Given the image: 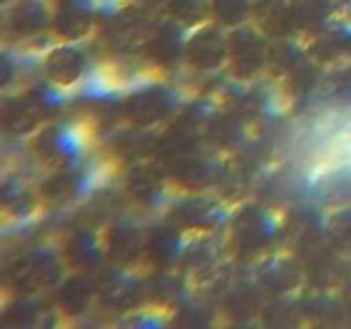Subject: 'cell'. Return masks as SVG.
I'll list each match as a JSON object with an SVG mask.
<instances>
[{
	"label": "cell",
	"mask_w": 351,
	"mask_h": 329,
	"mask_svg": "<svg viewBox=\"0 0 351 329\" xmlns=\"http://www.w3.org/2000/svg\"><path fill=\"white\" fill-rule=\"evenodd\" d=\"M332 14L341 21L343 24L351 26V0H328Z\"/></svg>",
	"instance_id": "obj_1"
}]
</instances>
